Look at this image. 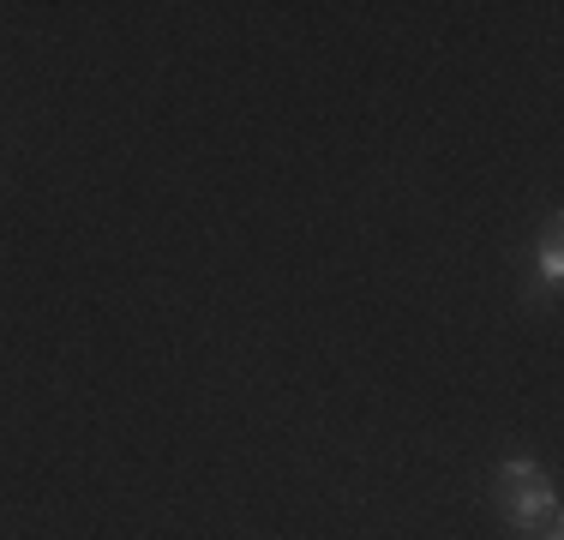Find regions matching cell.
<instances>
[{"instance_id": "obj_1", "label": "cell", "mask_w": 564, "mask_h": 540, "mask_svg": "<svg viewBox=\"0 0 564 540\" xmlns=\"http://www.w3.org/2000/svg\"><path fill=\"white\" fill-rule=\"evenodd\" d=\"M499 510H505V522L517 534H534V529H546V522H558V486H553V475L499 493Z\"/></svg>"}, {"instance_id": "obj_2", "label": "cell", "mask_w": 564, "mask_h": 540, "mask_svg": "<svg viewBox=\"0 0 564 540\" xmlns=\"http://www.w3.org/2000/svg\"><path fill=\"white\" fill-rule=\"evenodd\" d=\"M534 264H541V282H546V294L564 282V228H558V216L541 228V247H534Z\"/></svg>"}, {"instance_id": "obj_4", "label": "cell", "mask_w": 564, "mask_h": 540, "mask_svg": "<svg viewBox=\"0 0 564 540\" xmlns=\"http://www.w3.org/2000/svg\"><path fill=\"white\" fill-rule=\"evenodd\" d=\"M522 540H564V529H558V522H546L541 534H522Z\"/></svg>"}, {"instance_id": "obj_3", "label": "cell", "mask_w": 564, "mask_h": 540, "mask_svg": "<svg viewBox=\"0 0 564 540\" xmlns=\"http://www.w3.org/2000/svg\"><path fill=\"white\" fill-rule=\"evenodd\" d=\"M546 468L534 463V456H505L499 463V493H510V486H529V480H541Z\"/></svg>"}]
</instances>
